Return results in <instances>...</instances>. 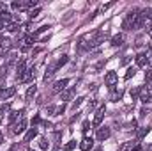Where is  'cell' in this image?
<instances>
[{
  "label": "cell",
  "mask_w": 152,
  "mask_h": 151,
  "mask_svg": "<svg viewBox=\"0 0 152 151\" xmlns=\"http://www.w3.org/2000/svg\"><path fill=\"white\" fill-rule=\"evenodd\" d=\"M104 112H106V107H104V105L99 107V110L94 115V126H99V124H101V121H103V117H104Z\"/></svg>",
  "instance_id": "52a82bcc"
},
{
  "label": "cell",
  "mask_w": 152,
  "mask_h": 151,
  "mask_svg": "<svg viewBox=\"0 0 152 151\" xmlns=\"http://www.w3.org/2000/svg\"><path fill=\"white\" fill-rule=\"evenodd\" d=\"M134 75H136V70H134V68H129V70H127V73H126V80L133 78Z\"/></svg>",
  "instance_id": "83f0119b"
},
{
  "label": "cell",
  "mask_w": 152,
  "mask_h": 151,
  "mask_svg": "<svg viewBox=\"0 0 152 151\" xmlns=\"http://www.w3.org/2000/svg\"><path fill=\"white\" fill-rule=\"evenodd\" d=\"M124 44V34H115L113 38H112V46H122Z\"/></svg>",
  "instance_id": "7c38bea8"
},
{
  "label": "cell",
  "mask_w": 152,
  "mask_h": 151,
  "mask_svg": "<svg viewBox=\"0 0 152 151\" xmlns=\"http://www.w3.org/2000/svg\"><path fill=\"white\" fill-rule=\"evenodd\" d=\"M149 132H151V128H142V130L138 132V139H142V137H145V135H147Z\"/></svg>",
  "instance_id": "f1b7e54d"
},
{
  "label": "cell",
  "mask_w": 152,
  "mask_h": 151,
  "mask_svg": "<svg viewBox=\"0 0 152 151\" xmlns=\"http://www.w3.org/2000/svg\"><path fill=\"white\" fill-rule=\"evenodd\" d=\"M147 150H149V151H152V144H151V146H149V148H147Z\"/></svg>",
  "instance_id": "7bdbcfd3"
},
{
  "label": "cell",
  "mask_w": 152,
  "mask_h": 151,
  "mask_svg": "<svg viewBox=\"0 0 152 151\" xmlns=\"http://www.w3.org/2000/svg\"><path fill=\"white\" fill-rule=\"evenodd\" d=\"M67 61H69V57L67 55H62V57H58V61L55 64H57V68H62L64 64H67Z\"/></svg>",
  "instance_id": "ac0fdd59"
},
{
  "label": "cell",
  "mask_w": 152,
  "mask_h": 151,
  "mask_svg": "<svg viewBox=\"0 0 152 151\" xmlns=\"http://www.w3.org/2000/svg\"><path fill=\"white\" fill-rule=\"evenodd\" d=\"M14 93H16V87H9V89H5V96H4V100H9L11 96H14Z\"/></svg>",
  "instance_id": "7402d4cb"
},
{
  "label": "cell",
  "mask_w": 152,
  "mask_h": 151,
  "mask_svg": "<svg viewBox=\"0 0 152 151\" xmlns=\"http://www.w3.org/2000/svg\"><path fill=\"white\" fill-rule=\"evenodd\" d=\"M12 9L14 11H25L27 9V0H16V2H12Z\"/></svg>",
  "instance_id": "4fadbf2b"
},
{
  "label": "cell",
  "mask_w": 152,
  "mask_h": 151,
  "mask_svg": "<svg viewBox=\"0 0 152 151\" xmlns=\"http://www.w3.org/2000/svg\"><path fill=\"white\" fill-rule=\"evenodd\" d=\"M27 151H34V150H27Z\"/></svg>",
  "instance_id": "f6af8a7d"
},
{
  "label": "cell",
  "mask_w": 152,
  "mask_h": 151,
  "mask_svg": "<svg viewBox=\"0 0 152 151\" xmlns=\"http://www.w3.org/2000/svg\"><path fill=\"white\" fill-rule=\"evenodd\" d=\"M27 130V119L23 117V119H20L16 124H12V133H16V135H20V133H23Z\"/></svg>",
  "instance_id": "7a4b0ae2"
},
{
  "label": "cell",
  "mask_w": 152,
  "mask_h": 151,
  "mask_svg": "<svg viewBox=\"0 0 152 151\" xmlns=\"http://www.w3.org/2000/svg\"><path fill=\"white\" fill-rule=\"evenodd\" d=\"M5 96V85H0V100Z\"/></svg>",
  "instance_id": "e575fe53"
},
{
  "label": "cell",
  "mask_w": 152,
  "mask_h": 151,
  "mask_svg": "<svg viewBox=\"0 0 152 151\" xmlns=\"http://www.w3.org/2000/svg\"><path fill=\"white\" fill-rule=\"evenodd\" d=\"M147 20H152V9L149 7V14H147Z\"/></svg>",
  "instance_id": "60d3db41"
},
{
  "label": "cell",
  "mask_w": 152,
  "mask_h": 151,
  "mask_svg": "<svg viewBox=\"0 0 152 151\" xmlns=\"http://www.w3.org/2000/svg\"><path fill=\"white\" fill-rule=\"evenodd\" d=\"M34 76H36V68H28V70L25 71V75L21 76L20 80H21V82H25V84H28V82H32V80H34Z\"/></svg>",
  "instance_id": "ba28073f"
},
{
  "label": "cell",
  "mask_w": 152,
  "mask_h": 151,
  "mask_svg": "<svg viewBox=\"0 0 152 151\" xmlns=\"http://www.w3.org/2000/svg\"><path fill=\"white\" fill-rule=\"evenodd\" d=\"M140 150H142V146H140V144H136V146H134L131 151H140Z\"/></svg>",
  "instance_id": "ab89813d"
},
{
  "label": "cell",
  "mask_w": 152,
  "mask_h": 151,
  "mask_svg": "<svg viewBox=\"0 0 152 151\" xmlns=\"http://www.w3.org/2000/svg\"><path fill=\"white\" fill-rule=\"evenodd\" d=\"M39 146H41V150H48V139L46 137H41L39 139Z\"/></svg>",
  "instance_id": "cb8c5ba5"
},
{
  "label": "cell",
  "mask_w": 152,
  "mask_h": 151,
  "mask_svg": "<svg viewBox=\"0 0 152 151\" xmlns=\"http://www.w3.org/2000/svg\"><path fill=\"white\" fill-rule=\"evenodd\" d=\"M37 137V128L36 126H32L27 133H25V137H23V142H30V141H34Z\"/></svg>",
  "instance_id": "30bf717a"
},
{
  "label": "cell",
  "mask_w": 152,
  "mask_h": 151,
  "mask_svg": "<svg viewBox=\"0 0 152 151\" xmlns=\"http://www.w3.org/2000/svg\"><path fill=\"white\" fill-rule=\"evenodd\" d=\"M112 135V132H110V128L108 126H101V128H97V141H101V142H104L108 137Z\"/></svg>",
  "instance_id": "3957f363"
},
{
  "label": "cell",
  "mask_w": 152,
  "mask_h": 151,
  "mask_svg": "<svg viewBox=\"0 0 152 151\" xmlns=\"http://www.w3.org/2000/svg\"><path fill=\"white\" fill-rule=\"evenodd\" d=\"M2 141H4V135H2V132H0V144H2Z\"/></svg>",
  "instance_id": "b9f144b4"
},
{
  "label": "cell",
  "mask_w": 152,
  "mask_h": 151,
  "mask_svg": "<svg viewBox=\"0 0 152 151\" xmlns=\"http://www.w3.org/2000/svg\"><path fill=\"white\" fill-rule=\"evenodd\" d=\"M18 61V55L16 53H11L9 57H7V61H5V66H11V64H14Z\"/></svg>",
  "instance_id": "d6986e66"
},
{
  "label": "cell",
  "mask_w": 152,
  "mask_h": 151,
  "mask_svg": "<svg viewBox=\"0 0 152 151\" xmlns=\"http://www.w3.org/2000/svg\"><path fill=\"white\" fill-rule=\"evenodd\" d=\"M76 148V141H69L67 144H66V148H64V151H73Z\"/></svg>",
  "instance_id": "484cf974"
},
{
  "label": "cell",
  "mask_w": 152,
  "mask_h": 151,
  "mask_svg": "<svg viewBox=\"0 0 152 151\" xmlns=\"http://www.w3.org/2000/svg\"><path fill=\"white\" fill-rule=\"evenodd\" d=\"M88 128H90V123H88V121H83V124H81V130H83V132H88Z\"/></svg>",
  "instance_id": "4dcf8cb0"
},
{
  "label": "cell",
  "mask_w": 152,
  "mask_h": 151,
  "mask_svg": "<svg viewBox=\"0 0 152 151\" xmlns=\"http://www.w3.org/2000/svg\"><path fill=\"white\" fill-rule=\"evenodd\" d=\"M36 94H37V87H36V85H30V87H28V91H27V94H25L27 101H30V100H32Z\"/></svg>",
  "instance_id": "9a60e30c"
},
{
  "label": "cell",
  "mask_w": 152,
  "mask_h": 151,
  "mask_svg": "<svg viewBox=\"0 0 152 151\" xmlns=\"http://www.w3.org/2000/svg\"><path fill=\"white\" fill-rule=\"evenodd\" d=\"M122 94H124V93H122V89L113 91V93L110 94V100H112V101H118V100H122Z\"/></svg>",
  "instance_id": "2e32d148"
},
{
  "label": "cell",
  "mask_w": 152,
  "mask_h": 151,
  "mask_svg": "<svg viewBox=\"0 0 152 151\" xmlns=\"http://www.w3.org/2000/svg\"><path fill=\"white\" fill-rule=\"evenodd\" d=\"M23 112L25 110H14L9 114V124H16L20 119H23Z\"/></svg>",
  "instance_id": "5b68a950"
},
{
  "label": "cell",
  "mask_w": 152,
  "mask_h": 151,
  "mask_svg": "<svg viewBox=\"0 0 152 151\" xmlns=\"http://www.w3.org/2000/svg\"><path fill=\"white\" fill-rule=\"evenodd\" d=\"M131 150H133V142H124L118 151H131Z\"/></svg>",
  "instance_id": "d4e9b609"
},
{
  "label": "cell",
  "mask_w": 152,
  "mask_h": 151,
  "mask_svg": "<svg viewBox=\"0 0 152 151\" xmlns=\"http://www.w3.org/2000/svg\"><path fill=\"white\" fill-rule=\"evenodd\" d=\"M81 101H83V98H76L75 101H73V110H76V109L81 105Z\"/></svg>",
  "instance_id": "f546056e"
},
{
  "label": "cell",
  "mask_w": 152,
  "mask_h": 151,
  "mask_svg": "<svg viewBox=\"0 0 152 151\" xmlns=\"http://www.w3.org/2000/svg\"><path fill=\"white\" fill-rule=\"evenodd\" d=\"M73 96H75V87L66 89V91L62 93V101H69V100H73Z\"/></svg>",
  "instance_id": "5bb4252c"
},
{
  "label": "cell",
  "mask_w": 152,
  "mask_h": 151,
  "mask_svg": "<svg viewBox=\"0 0 152 151\" xmlns=\"http://www.w3.org/2000/svg\"><path fill=\"white\" fill-rule=\"evenodd\" d=\"M145 80H147V82H151L152 80V70H149V71L145 73Z\"/></svg>",
  "instance_id": "d6a6232c"
},
{
  "label": "cell",
  "mask_w": 152,
  "mask_h": 151,
  "mask_svg": "<svg viewBox=\"0 0 152 151\" xmlns=\"http://www.w3.org/2000/svg\"><path fill=\"white\" fill-rule=\"evenodd\" d=\"M92 146H94L92 137H83V139H81V142H80V150H81V151H88Z\"/></svg>",
  "instance_id": "8992f818"
},
{
  "label": "cell",
  "mask_w": 152,
  "mask_h": 151,
  "mask_svg": "<svg viewBox=\"0 0 152 151\" xmlns=\"http://www.w3.org/2000/svg\"><path fill=\"white\" fill-rule=\"evenodd\" d=\"M4 27H7V23H5V21H4V20H2V18H0V30H2V29H4Z\"/></svg>",
  "instance_id": "74e56055"
},
{
  "label": "cell",
  "mask_w": 152,
  "mask_h": 151,
  "mask_svg": "<svg viewBox=\"0 0 152 151\" xmlns=\"http://www.w3.org/2000/svg\"><path fill=\"white\" fill-rule=\"evenodd\" d=\"M140 94H142V87H136L131 91V98L133 100H140Z\"/></svg>",
  "instance_id": "ffe728a7"
},
{
  "label": "cell",
  "mask_w": 152,
  "mask_h": 151,
  "mask_svg": "<svg viewBox=\"0 0 152 151\" xmlns=\"http://www.w3.org/2000/svg\"><path fill=\"white\" fill-rule=\"evenodd\" d=\"M147 64H149V55H147V53H138V55H136V66L143 68V66H147Z\"/></svg>",
  "instance_id": "9c48e42d"
},
{
  "label": "cell",
  "mask_w": 152,
  "mask_h": 151,
  "mask_svg": "<svg viewBox=\"0 0 152 151\" xmlns=\"http://www.w3.org/2000/svg\"><path fill=\"white\" fill-rule=\"evenodd\" d=\"M48 114H50V115H55V105H50V107H48Z\"/></svg>",
  "instance_id": "836d02e7"
},
{
  "label": "cell",
  "mask_w": 152,
  "mask_h": 151,
  "mask_svg": "<svg viewBox=\"0 0 152 151\" xmlns=\"http://www.w3.org/2000/svg\"><path fill=\"white\" fill-rule=\"evenodd\" d=\"M7 71H9V66H5V64H4V66L0 68V82L7 76Z\"/></svg>",
  "instance_id": "603a6c76"
},
{
  "label": "cell",
  "mask_w": 152,
  "mask_h": 151,
  "mask_svg": "<svg viewBox=\"0 0 152 151\" xmlns=\"http://www.w3.org/2000/svg\"><path fill=\"white\" fill-rule=\"evenodd\" d=\"M117 80H118V78H117V73H115V71H108V73L104 75V84H106L108 87H113L115 84H117Z\"/></svg>",
  "instance_id": "277c9868"
},
{
  "label": "cell",
  "mask_w": 152,
  "mask_h": 151,
  "mask_svg": "<svg viewBox=\"0 0 152 151\" xmlns=\"http://www.w3.org/2000/svg\"><path fill=\"white\" fill-rule=\"evenodd\" d=\"M39 13H41V7H36V9H30L28 11V16H30V20H34V18H37Z\"/></svg>",
  "instance_id": "44dd1931"
},
{
  "label": "cell",
  "mask_w": 152,
  "mask_h": 151,
  "mask_svg": "<svg viewBox=\"0 0 152 151\" xmlns=\"http://www.w3.org/2000/svg\"><path fill=\"white\" fill-rule=\"evenodd\" d=\"M66 112V105L62 103V105H58V107H55V115H60V114Z\"/></svg>",
  "instance_id": "4316f807"
},
{
  "label": "cell",
  "mask_w": 152,
  "mask_h": 151,
  "mask_svg": "<svg viewBox=\"0 0 152 151\" xmlns=\"http://www.w3.org/2000/svg\"><path fill=\"white\" fill-rule=\"evenodd\" d=\"M0 48L4 50V52H9L11 48H12V41L7 38H0Z\"/></svg>",
  "instance_id": "8fae6325"
},
{
  "label": "cell",
  "mask_w": 152,
  "mask_h": 151,
  "mask_svg": "<svg viewBox=\"0 0 152 151\" xmlns=\"http://www.w3.org/2000/svg\"><path fill=\"white\" fill-rule=\"evenodd\" d=\"M67 84H69V80H67V78H62V80H57V82L53 84V87H51V91H53V93H64V91H66V87H67Z\"/></svg>",
  "instance_id": "6da1fadb"
},
{
  "label": "cell",
  "mask_w": 152,
  "mask_h": 151,
  "mask_svg": "<svg viewBox=\"0 0 152 151\" xmlns=\"http://www.w3.org/2000/svg\"><path fill=\"white\" fill-rule=\"evenodd\" d=\"M9 110H11V105H9V103H5V105H2V107H0V123L4 121V115L9 112Z\"/></svg>",
  "instance_id": "e0dca14e"
},
{
  "label": "cell",
  "mask_w": 152,
  "mask_h": 151,
  "mask_svg": "<svg viewBox=\"0 0 152 151\" xmlns=\"http://www.w3.org/2000/svg\"><path fill=\"white\" fill-rule=\"evenodd\" d=\"M147 34L152 38V25H149V27H147Z\"/></svg>",
  "instance_id": "f35d334b"
},
{
  "label": "cell",
  "mask_w": 152,
  "mask_h": 151,
  "mask_svg": "<svg viewBox=\"0 0 152 151\" xmlns=\"http://www.w3.org/2000/svg\"><path fill=\"white\" fill-rule=\"evenodd\" d=\"M36 124H41V117L39 115H34V119H32V126H36Z\"/></svg>",
  "instance_id": "1f68e13d"
},
{
  "label": "cell",
  "mask_w": 152,
  "mask_h": 151,
  "mask_svg": "<svg viewBox=\"0 0 152 151\" xmlns=\"http://www.w3.org/2000/svg\"><path fill=\"white\" fill-rule=\"evenodd\" d=\"M96 151H103V150H101V148H99V150H96Z\"/></svg>",
  "instance_id": "ee69618b"
},
{
  "label": "cell",
  "mask_w": 152,
  "mask_h": 151,
  "mask_svg": "<svg viewBox=\"0 0 152 151\" xmlns=\"http://www.w3.org/2000/svg\"><path fill=\"white\" fill-rule=\"evenodd\" d=\"M18 150H20V144H12V148L9 151H18Z\"/></svg>",
  "instance_id": "d590c367"
},
{
  "label": "cell",
  "mask_w": 152,
  "mask_h": 151,
  "mask_svg": "<svg viewBox=\"0 0 152 151\" xmlns=\"http://www.w3.org/2000/svg\"><path fill=\"white\" fill-rule=\"evenodd\" d=\"M88 109H90V110H92V109H96V101H94V100L88 103Z\"/></svg>",
  "instance_id": "8d00e7d4"
}]
</instances>
